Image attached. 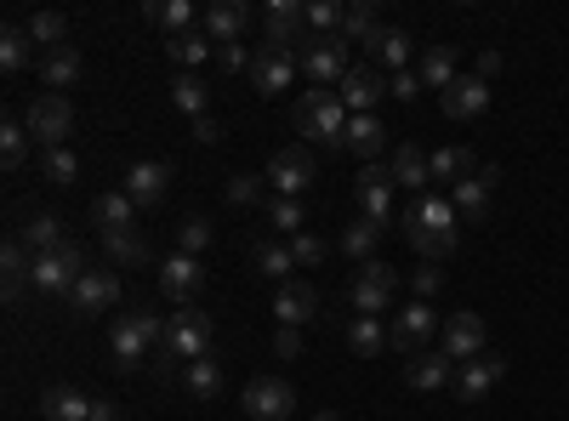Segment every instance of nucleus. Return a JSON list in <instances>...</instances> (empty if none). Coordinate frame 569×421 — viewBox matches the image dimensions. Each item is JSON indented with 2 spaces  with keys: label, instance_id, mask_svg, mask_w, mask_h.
<instances>
[{
  "label": "nucleus",
  "instance_id": "obj_55",
  "mask_svg": "<svg viewBox=\"0 0 569 421\" xmlns=\"http://www.w3.org/2000/svg\"><path fill=\"white\" fill-rule=\"evenodd\" d=\"M211 58H217V69H228V74H233V69H251V58H257V52H246V46L233 40V46H217Z\"/></svg>",
  "mask_w": 569,
  "mask_h": 421
},
{
  "label": "nucleus",
  "instance_id": "obj_5",
  "mask_svg": "<svg viewBox=\"0 0 569 421\" xmlns=\"http://www.w3.org/2000/svg\"><path fill=\"white\" fill-rule=\"evenodd\" d=\"M393 291H399V268H388L382 257H370V262H359V273H353L348 302H353L359 319H382V313L393 308Z\"/></svg>",
  "mask_w": 569,
  "mask_h": 421
},
{
  "label": "nucleus",
  "instance_id": "obj_9",
  "mask_svg": "<svg viewBox=\"0 0 569 421\" xmlns=\"http://www.w3.org/2000/svg\"><path fill=\"white\" fill-rule=\"evenodd\" d=\"M353 200H359V217H370L376 228H393V206H399V182L388 166H365L353 177Z\"/></svg>",
  "mask_w": 569,
  "mask_h": 421
},
{
  "label": "nucleus",
  "instance_id": "obj_31",
  "mask_svg": "<svg viewBox=\"0 0 569 421\" xmlns=\"http://www.w3.org/2000/svg\"><path fill=\"white\" fill-rule=\"evenodd\" d=\"M171 109H182V114H206L211 109V86H206V74H194V69H188V74H171Z\"/></svg>",
  "mask_w": 569,
  "mask_h": 421
},
{
  "label": "nucleus",
  "instance_id": "obj_27",
  "mask_svg": "<svg viewBox=\"0 0 569 421\" xmlns=\"http://www.w3.org/2000/svg\"><path fill=\"white\" fill-rule=\"evenodd\" d=\"M382 34H388V29H382V18H376L370 0H353L348 18H342V40H348V46H365V52H376V40H382Z\"/></svg>",
  "mask_w": 569,
  "mask_h": 421
},
{
  "label": "nucleus",
  "instance_id": "obj_41",
  "mask_svg": "<svg viewBox=\"0 0 569 421\" xmlns=\"http://www.w3.org/2000/svg\"><path fill=\"white\" fill-rule=\"evenodd\" d=\"M257 268H262V279H279V285H284V279H291V268H297V257H291V245H279V240H257Z\"/></svg>",
  "mask_w": 569,
  "mask_h": 421
},
{
  "label": "nucleus",
  "instance_id": "obj_17",
  "mask_svg": "<svg viewBox=\"0 0 569 421\" xmlns=\"http://www.w3.org/2000/svg\"><path fill=\"white\" fill-rule=\"evenodd\" d=\"M109 348H114V359H120L126 370L149 359V348H160V342L149 337V324H142V308H131L126 319H114V324H109Z\"/></svg>",
  "mask_w": 569,
  "mask_h": 421
},
{
  "label": "nucleus",
  "instance_id": "obj_7",
  "mask_svg": "<svg viewBox=\"0 0 569 421\" xmlns=\"http://www.w3.org/2000/svg\"><path fill=\"white\" fill-rule=\"evenodd\" d=\"M80 273H86V257H80V245H58V251H46V257H34V273H29V285L40 291V297H69L74 285H80Z\"/></svg>",
  "mask_w": 569,
  "mask_h": 421
},
{
  "label": "nucleus",
  "instance_id": "obj_3",
  "mask_svg": "<svg viewBox=\"0 0 569 421\" xmlns=\"http://www.w3.org/2000/svg\"><path fill=\"white\" fill-rule=\"evenodd\" d=\"M211 342H217V319H211V313H200V308H182V313H171V319H166V348H160V364H166V370H171V359L194 364V359H206V353H211Z\"/></svg>",
  "mask_w": 569,
  "mask_h": 421
},
{
  "label": "nucleus",
  "instance_id": "obj_26",
  "mask_svg": "<svg viewBox=\"0 0 569 421\" xmlns=\"http://www.w3.org/2000/svg\"><path fill=\"white\" fill-rule=\"evenodd\" d=\"M342 149L359 154L365 166H376V154L388 149V126L376 120V114H348V131H342Z\"/></svg>",
  "mask_w": 569,
  "mask_h": 421
},
{
  "label": "nucleus",
  "instance_id": "obj_30",
  "mask_svg": "<svg viewBox=\"0 0 569 421\" xmlns=\"http://www.w3.org/2000/svg\"><path fill=\"white\" fill-rule=\"evenodd\" d=\"M427 171H433V182H445V189H461V182L479 171V160H472L467 149H433L427 154Z\"/></svg>",
  "mask_w": 569,
  "mask_h": 421
},
{
  "label": "nucleus",
  "instance_id": "obj_52",
  "mask_svg": "<svg viewBox=\"0 0 569 421\" xmlns=\"http://www.w3.org/2000/svg\"><path fill=\"white\" fill-rule=\"evenodd\" d=\"M291 257H297V268H319V262H325V240L302 228L297 240H291Z\"/></svg>",
  "mask_w": 569,
  "mask_h": 421
},
{
  "label": "nucleus",
  "instance_id": "obj_1",
  "mask_svg": "<svg viewBox=\"0 0 569 421\" xmlns=\"http://www.w3.org/2000/svg\"><path fill=\"white\" fill-rule=\"evenodd\" d=\"M405 240L427 257V262H439L461 245V217L450 206V194H421L410 211H405Z\"/></svg>",
  "mask_w": 569,
  "mask_h": 421
},
{
  "label": "nucleus",
  "instance_id": "obj_36",
  "mask_svg": "<svg viewBox=\"0 0 569 421\" xmlns=\"http://www.w3.org/2000/svg\"><path fill=\"white\" fill-rule=\"evenodd\" d=\"M382 233H388V228H376L370 217H353V222L342 228V251H348L353 262H370L376 245H382Z\"/></svg>",
  "mask_w": 569,
  "mask_h": 421
},
{
  "label": "nucleus",
  "instance_id": "obj_50",
  "mask_svg": "<svg viewBox=\"0 0 569 421\" xmlns=\"http://www.w3.org/2000/svg\"><path fill=\"white\" fill-rule=\"evenodd\" d=\"M103 245H109V257H114V262H142V257H149V245H142L131 228H114V233H103Z\"/></svg>",
  "mask_w": 569,
  "mask_h": 421
},
{
  "label": "nucleus",
  "instance_id": "obj_15",
  "mask_svg": "<svg viewBox=\"0 0 569 421\" xmlns=\"http://www.w3.org/2000/svg\"><path fill=\"white\" fill-rule=\"evenodd\" d=\"M439 348L456 359V364H467V359H479L485 353V319L479 313H450L445 324H439Z\"/></svg>",
  "mask_w": 569,
  "mask_h": 421
},
{
  "label": "nucleus",
  "instance_id": "obj_21",
  "mask_svg": "<svg viewBox=\"0 0 569 421\" xmlns=\"http://www.w3.org/2000/svg\"><path fill=\"white\" fill-rule=\"evenodd\" d=\"M166 189H171V166H166V160H137V166L126 171V194L137 200V211H142V206H160Z\"/></svg>",
  "mask_w": 569,
  "mask_h": 421
},
{
  "label": "nucleus",
  "instance_id": "obj_44",
  "mask_svg": "<svg viewBox=\"0 0 569 421\" xmlns=\"http://www.w3.org/2000/svg\"><path fill=\"white\" fill-rule=\"evenodd\" d=\"M0 268H7V297H18V291H23V279L34 273L29 245H23V240H7V251H0Z\"/></svg>",
  "mask_w": 569,
  "mask_h": 421
},
{
  "label": "nucleus",
  "instance_id": "obj_57",
  "mask_svg": "<svg viewBox=\"0 0 569 421\" xmlns=\"http://www.w3.org/2000/svg\"><path fill=\"white\" fill-rule=\"evenodd\" d=\"M273 353H279V359H297V353H302V337L291 331V324H284V331L273 337Z\"/></svg>",
  "mask_w": 569,
  "mask_h": 421
},
{
  "label": "nucleus",
  "instance_id": "obj_61",
  "mask_svg": "<svg viewBox=\"0 0 569 421\" xmlns=\"http://www.w3.org/2000/svg\"><path fill=\"white\" fill-rule=\"evenodd\" d=\"M313 421H342L337 410H313Z\"/></svg>",
  "mask_w": 569,
  "mask_h": 421
},
{
  "label": "nucleus",
  "instance_id": "obj_14",
  "mask_svg": "<svg viewBox=\"0 0 569 421\" xmlns=\"http://www.w3.org/2000/svg\"><path fill=\"white\" fill-rule=\"evenodd\" d=\"M439 109H445V120H479V114L490 109V80L456 74V80L439 91Z\"/></svg>",
  "mask_w": 569,
  "mask_h": 421
},
{
  "label": "nucleus",
  "instance_id": "obj_20",
  "mask_svg": "<svg viewBox=\"0 0 569 421\" xmlns=\"http://www.w3.org/2000/svg\"><path fill=\"white\" fill-rule=\"evenodd\" d=\"M319 313V291L308 285V279H284L279 297H273V319L291 324V331H302V324Z\"/></svg>",
  "mask_w": 569,
  "mask_h": 421
},
{
  "label": "nucleus",
  "instance_id": "obj_39",
  "mask_svg": "<svg viewBox=\"0 0 569 421\" xmlns=\"http://www.w3.org/2000/svg\"><path fill=\"white\" fill-rule=\"evenodd\" d=\"M182 382H188V393H194V399H217V388H222V364L206 353V359H194V364H182Z\"/></svg>",
  "mask_w": 569,
  "mask_h": 421
},
{
  "label": "nucleus",
  "instance_id": "obj_58",
  "mask_svg": "<svg viewBox=\"0 0 569 421\" xmlns=\"http://www.w3.org/2000/svg\"><path fill=\"white\" fill-rule=\"evenodd\" d=\"M217 137H222V126H217L211 114H200V120H194V143H217Z\"/></svg>",
  "mask_w": 569,
  "mask_h": 421
},
{
  "label": "nucleus",
  "instance_id": "obj_4",
  "mask_svg": "<svg viewBox=\"0 0 569 421\" xmlns=\"http://www.w3.org/2000/svg\"><path fill=\"white\" fill-rule=\"evenodd\" d=\"M297 63H302V74L325 91V86H342L348 74H353V46L342 40V34H308V46L297 52Z\"/></svg>",
  "mask_w": 569,
  "mask_h": 421
},
{
  "label": "nucleus",
  "instance_id": "obj_28",
  "mask_svg": "<svg viewBox=\"0 0 569 421\" xmlns=\"http://www.w3.org/2000/svg\"><path fill=\"white\" fill-rule=\"evenodd\" d=\"M388 171H393L399 189H416V194H427V182H433V171H427V154H421L416 143H399L393 160H388Z\"/></svg>",
  "mask_w": 569,
  "mask_h": 421
},
{
  "label": "nucleus",
  "instance_id": "obj_45",
  "mask_svg": "<svg viewBox=\"0 0 569 421\" xmlns=\"http://www.w3.org/2000/svg\"><path fill=\"white\" fill-rule=\"evenodd\" d=\"M382 69H393V74H405V63H410V34L405 29H388L382 40H376V52H370Z\"/></svg>",
  "mask_w": 569,
  "mask_h": 421
},
{
  "label": "nucleus",
  "instance_id": "obj_19",
  "mask_svg": "<svg viewBox=\"0 0 569 421\" xmlns=\"http://www.w3.org/2000/svg\"><path fill=\"white\" fill-rule=\"evenodd\" d=\"M337 98H342V109H348V114H376V103L388 98V80L376 74L370 63H353V74L337 86Z\"/></svg>",
  "mask_w": 569,
  "mask_h": 421
},
{
  "label": "nucleus",
  "instance_id": "obj_8",
  "mask_svg": "<svg viewBox=\"0 0 569 421\" xmlns=\"http://www.w3.org/2000/svg\"><path fill=\"white\" fill-rule=\"evenodd\" d=\"M262 46L302 52L308 46V0H268L262 7Z\"/></svg>",
  "mask_w": 569,
  "mask_h": 421
},
{
  "label": "nucleus",
  "instance_id": "obj_23",
  "mask_svg": "<svg viewBox=\"0 0 569 421\" xmlns=\"http://www.w3.org/2000/svg\"><path fill=\"white\" fill-rule=\"evenodd\" d=\"M490 194H496V166H479L461 189H450V206H456L461 222H479L490 211Z\"/></svg>",
  "mask_w": 569,
  "mask_h": 421
},
{
  "label": "nucleus",
  "instance_id": "obj_13",
  "mask_svg": "<svg viewBox=\"0 0 569 421\" xmlns=\"http://www.w3.org/2000/svg\"><path fill=\"white\" fill-rule=\"evenodd\" d=\"M297 52H279V46H257V58H251V86L262 91V98H279V91H291L297 80Z\"/></svg>",
  "mask_w": 569,
  "mask_h": 421
},
{
  "label": "nucleus",
  "instance_id": "obj_53",
  "mask_svg": "<svg viewBox=\"0 0 569 421\" xmlns=\"http://www.w3.org/2000/svg\"><path fill=\"white\" fill-rule=\"evenodd\" d=\"M262 182H268V177H246V171L228 177V200H233V206H257V200H262Z\"/></svg>",
  "mask_w": 569,
  "mask_h": 421
},
{
  "label": "nucleus",
  "instance_id": "obj_38",
  "mask_svg": "<svg viewBox=\"0 0 569 421\" xmlns=\"http://www.w3.org/2000/svg\"><path fill=\"white\" fill-rule=\"evenodd\" d=\"M456 74H461V69H456V46H427V58H421V86H427V91H445Z\"/></svg>",
  "mask_w": 569,
  "mask_h": 421
},
{
  "label": "nucleus",
  "instance_id": "obj_46",
  "mask_svg": "<svg viewBox=\"0 0 569 421\" xmlns=\"http://www.w3.org/2000/svg\"><path fill=\"white\" fill-rule=\"evenodd\" d=\"M142 12H149L154 23H166V34H182L188 23H194V7H188V0H171V7H166V0H149Z\"/></svg>",
  "mask_w": 569,
  "mask_h": 421
},
{
  "label": "nucleus",
  "instance_id": "obj_16",
  "mask_svg": "<svg viewBox=\"0 0 569 421\" xmlns=\"http://www.w3.org/2000/svg\"><path fill=\"white\" fill-rule=\"evenodd\" d=\"M246 410L257 421H284L297 410V388L284 377H257V382H246Z\"/></svg>",
  "mask_w": 569,
  "mask_h": 421
},
{
  "label": "nucleus",
  "instance_id": "obj_47",
  "mask_svg": "<svg viewBox=\"0 0 569 421\" xmlns=\"http://www.w3.org/2000/svg\"><path fill=\"white\" fill-rule=\"evenodd\" d=\"M29 143H34V137H29L23 126H0V166L18 171V166L29 160Z\"/></svg>",
  "mask_w": 569,
  "mask_h": 421
},
{
  "label": "nucleus",
  "instance_id": "obj_40",
  "mask_svg": "<svg viewBox=\"0 0 569 421\" xmlns=\"http://www.w3.org/2000/svg\"><path fill=\"white\" fill-rule=\"evenodd\" d=\"M23 34H29L34 46H52V52H58V46H69V18H63V12H34V18L23 23Z\"/></svg>",
  "mask_w": 569,
  "mask_h": 421
},
{
  "label": "nucleus",
  "instance_id": "obj_51",
  "mask_svg": "<svg viewBox=\"0 0 569 421\" xmlns=\"http://www.w3.org/2000/svg\"><path fill=\"white\" fill-rule=\"evenodd\" d=\"M80 177V160L69 149H46V182H58V189H69V182Z\"/></svg>",
  "mask_w": 569,
  "mask_h": 421
},
{
  "label": "nucleus",
  "instance_id": "obj_12",
  "mask_svg": "<svg viewBox=\"0 0 569 421\" xmlns=\"http://www.w3.org/2000/svg\"><path fill=\"white\" fill-rule=\"evenodd\" d=\"M433 337H439V313H433V302H410V308H399L393 331H388L393 353H421Z\"/></svg>",
  "mask_w": 569,
  "mask_h": 421
},
{
  "label": "nucleus",
  "instance_id": "obj_48",
  "mask_svg": "<svg viewBox=\"0 0 569 421\" xmlns=\"http://www.w3.org/2000/svg\"><path fill=\"white\" fill-rule=\"evenodd\" d=\"M342 18H348V7H337V0H308V29L313 34H342Z\"/></svg>",
  "mask_w": 569,
  "mask_h": 421
},
{
  "label": "nucleus",
  "instance_id": "obj_2",
  "mask_svg": "<svg viewBox=\"0 0 569 421\" xmlns=\"http://www.w3.org/2000/svg\"><path fill=\"white\" fill-rule=\"evenodd\" d=\"M297 131L308 137V143H325V149H342V131H348V109L337 91H302L297 109H291Z\"/></svg>",
  "mask_w": 569,
  "mask_h": 421
},
{
  "label": "nucleus",
  "instance_id": "obj_42",
  "mask_svg": "<svg viewBox=\"0 0 569 421\" xmlns=\"http://www.w3.org/2000/svg\"><path fill=\"white\" fill-rule=\"evenodd\" d=\"M262 217H268V228H279V233H284V240H297V233L308 228L302 200H268V206H262Z\"/></svg>",
  "mask_w": 569,
  "mask_h": 421
},
{
  "label": "nucleus",
  "instance_id": "obj_59",
  "mask_svg": "<svg viewBox=\"0 0 569 421\" xmlns=\"http://www.w3.org/2000/svg\"><path fill=\"white\" fill-rule=\"evenodd\" d=\"M501 69V52H490V46H485V52H479V80H490Z\"/></svg>",
  "mask_w": 569,
  "mask_h": 421
},
{
  "label": "nucleus",
  "instance_id": "obj_24",
  "mask_svg": "<svg viewBox=\"0 0 569 421\" xmlns=\"http://www.w3.org/2000/svg\"><path fill=\"white\" fill-rule=\"evenodd\" d=\"M200 285H206V268H200V257H182V251H171V257H166V268H160V291H166L171 302H188V297H200Z\"/></svg>",
  "mask_w": 569,
  "mask_h": 421
},
{
  "label": "nucleus",
  "instance_id": "obj_25",
  "mask_svg": "<svg viewBox=\"0 0 569 421\" xmlns=\"http://www.w3.org/2000/svg\"><path fill=\"white\" fill-rule=\"evenodd\" d=\"M251 7L246 0H217V7H206V34L217 40V46H233V40H246V29H251Z\"/></svg>",
  "mask_w": 569,
  "mask_h": 421
},
{
  "label": "nucleus",
  "instance_id": "obj_49",
  "mask_svg": "<svg viewBox=\"0 0 569 421\" xmlns=\"http://www.w3.org/2000/svg\"><path fill=\"white\" fill-rule=\"evenodd\" d=\"M206 245H211V222H206V217H188V222L177 228V251H182V257H200Z\"/></svg>",
  "mask_w": 569,
  "mask_h": 421
},
{
  "label": "nucleus",
  "instance_id": "obj_35",
  "mask_svg": "<svg viewBox=\"0 0 569 421\" xmlns=\"http://www.w3.org/2000/svg\"><path fill=\"white\" fill-rule=\"evenodd\" d=\"M348 348H353L359 359H382L393 342H388V331H382V319H348Z\"/></svg>",
  "mask_w": 569,
  "mask_h": 421
},
{
  "label": "nucleus",
  "instance_id": "obj_37",
  "mask_svg": "<svg viewBox=\"0 0 569 421\" xmlns=\"http://www.w3.org/2000/svg\"><path fill=\"white\" fill-rule=\"evenodd\" d=\"M40 74H46V86H52V91L74 86L80 80V46H58V52H46L40 58Z\"/></svg>",
  "mask_w": 569,
  "mask_h": 421
},
{
  "label": "nucleus",
  "instance_id": "obj_56",
  "mask_svg": "<svg viewBox=\"0 0 569 421\" xmlns=\"http://www.w3.org/2000/svg\"><path fill=\"white\" fill-rule=\"evenodd\" d=\"M421 91V74H393V86H388V98H399V103H410Z\"/></svg>",
  "mask_w": 569,
  "mask_h": 421
},
{
  "label": "nucleus",
  "instance_id": "obj_32",
  "mask_svg": "<svg viewBox=\"0 0 569 421\" xmlns=\"http://www.w3.org/2000/svg\"><path fill=\"white\" fill-rule=\"evenodd\" d=\"M40 415L46 421H91V399H80L74 388H46L40 393Z\"/></svg>",
  "mask_w": 569,
  "mask_h": 421
},
{
  "label": "nucleus",
  "instance_id": "obj_6",
  "mask_svg": "<svg viewBox=\"0 0 569 421\" xmlns=\"http://www.w3.org/2000/svg\"><path fill=\"white\" fill-rule=\"evenodd\" d=\"M23 131L34 137L40 149H63V137H74V103L63 91H40L23 114Z\"/></svg>",
  "mask_w": 569,
  "mask_h": 421
},
{
  "label": "nucleus",
  "instance_id": "obj_22",
  "mask_svg": "<svg viewBox=\"0 0 569 421\" xmlns=\"http://www.w3.org/2000/svg\"><path fill=\"white\" fill-rule=\"evenodd\" d=\"M405 382L416 388V393H433V388H445V382H456V359L445 353V348H433V353H410V364H405Z\"/></svg>",
  "mask_w": 569,
  "mask_h": 421
},
{
  "label": "nucleus",
  "instance_id": "obj_18",
  "mask_svg": "<svg viewBox=\"0 0 569 421\" xmlns=\"http://www.w3.org/2000/svg\"><path fill=\"white\" fill-rule=\"evenodd\" d=\"M501 377H507V359H501V353H479V359L456 364V382H450V388H456V399L472 404V399H485Z\"/></svg>",
  "mask_w": 569,
  "mask_h": 421
},
{
  "label": "nucleus",
  "instance_id": "obj_29",
  "mask_svg": "<svg viewBox=\"0 0 569 421\" xmlns=\"http://www.w3.org/2000/svg\"><path fill=\"white\" fill-rule=\"evenodd\" d=\"M217 52V40L211 34H200V29H182V34H166V58L188 74V69H194V63H206Z\"/></svg>",
  "mask_w": 569,
  "mask_h": 421
},
{
  "label": "nucleus",
  "instance_id": "obj_33",
  "mask_svg": "<svg viewBox=\"0 0 569 421\" xmlns=\"http://www.w3.org/2000/svg\"><path fill=\"white\" fill-rule=\"evenodd\" d=\"M131 217H137V200H131L126 189H114V194H98V200H91V222H98L103 233L131 228Z\"/></svg>",
  "mask_w": 569,
  "mask_h": 421
},
{
  "label": "nucleus",
  "instance_id": "obj_60",
  "mask_svg": "<svg viewBox=\"0 0 569 421\" xmlns=\"http://www.w3.org/2000/svg\"><path fill=\"white\" fill-rule=\"evenodd\" d=\"M91 421H120V410L109 399H91Z\"/></svg>",
  "mask_w": 569,
  "mask_h": 421
},
{
  "label": "nucleus",
  "instance_id": "obj_10",
  "mask_svg": "<svg viewBox=\"0 0 569 421\" xmlns=\"http://www.w3.org/2000/svg\"><path fill=\"white\" fill-rule=\"evenodd\" d=\"M313 154L308 149H279L273 160H268V189H273V200H302L308 189H313Z\"/></svg>",
  "mask_w": 569,
  "mask_h": 421
},
{
  "label": "nucleus",
  "instance_id": "obj_43",
  "mask_svg": "<svg viewBox=\"0 0 569 421\" xmlns=\"http://www.w3.org/2000/svg\"><path fill=\"white\" fill-rule=\"evenodd\" d=\"M34 63V40L23 34V29H7V34H0V69H7V74H23Z\"/></svg>",
  "mask_w": 569,
  "mask_h": 421
},
{
  "label": "nucleus",
  "instance_id": "obj_11",
  "mask_svg": "<svg viewBox=\"0 0 569 421\" xmlns=\"http://www.w3.org/2000/svg\"><path fill=\"white\" fill-rule=\"evenodd\" d=\"M69 302H74L80 319L109 313V308L120 302V273H114V268H86V273H80V285L69 291Z\"/></svg>",
  "mask_w": 569,
  "mask_h": 421
},
{
  "label": "nucleus",
  "instance_id": "obj_34",
  "mask_svg": "<svg viewBox=\"0 0 569 421\" xmlns=\"http://www.w3.org/2000/svg\"><path fill=\"white\" fill-rule=\"evenodd\" d=\"M18 240H23L34 257H46V251H58V245H63V222H58L52 211H40V217H29V222L18 228Z\"/></svg>",
  "mask_w": 569,
  "mask_h": 421
},
{
  "label": "nucleus",
  "instance_id": "obj_54",
  "mask_svg": "<svg viewBox=\"0 0 569 421\" xmlns=\"http://www.w3.org/2000/svg\"><path fill=\"white\" fill-rule=\"evenodd\" d=\"M410 291H416V302H433V291H439V262H421V268L410 273Z\"/></svg>",
  "mask_w": 569,
  "mask_h": 421
}]
</instances>
